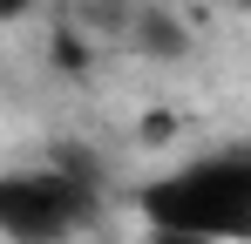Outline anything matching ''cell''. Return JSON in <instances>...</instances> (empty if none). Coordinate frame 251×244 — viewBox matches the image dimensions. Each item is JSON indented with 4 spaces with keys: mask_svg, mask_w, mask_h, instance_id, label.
Returning <instances> with one entry per match:
<instances>
[{
    "mask_svg": "<svg viewBox=\"0 0 251 244\" xmlns=\"http://www.w3.org/2000/svg\"><path fill=\"white\" fill-rule=\"evenodd\" d=\"M95 217H102L95 163L0 170V244H75Z\"/></svg>",
    "mask_w": 251,
    "mask_h": 244,
    "instance_id": "2",
    "label": "cell"
},
{
    "mask_svg": "<svg viewBox=\"0 0 251 244\" xmlns=\"http://www.w3.org/2000/svg\"><path fill=\"white\" fill-rule=\"evenodd\" d=\"M143 231L156 238H190V244H245L251 238V149H197L176 170L150 176L129 190Z\"/></svg>",
    "mask_w": 251,
    "mask_h": 244,
    "instance_id": "1",
    "label": "cell"
},
{
    "mask_svg": "<svg viewBox=\"0 0 251 244\" xmlns=\"http://www.w3.org/2000/svg\"><path fill=\"white\" fill-rule=\"evenodd\" d=\"M41 0H0V27H14V21H27Z\"/></svg>",
    "mask_w": 251,
    "mask_h": 244,
    "instance_id": "4",
    "label": "cell"
},
{
    "mask_svg": "<svg viewBox=\"0 0 251 244\" xmlns=\"http://www.w3.org/2000/svg\"><path fill=\"white\" fill-rule=\"evenodd\" d=\"M150 244H190V238H156V231H150Z\"/></svg>",
    "mask_w": 251,
    "mask_h": 244,
    "instance_id": "5",
    "label": "cell"
},
{
    "mask_svg": "<svg viewBox=\"0 0 251 244\" xmlns=\"http://www.w3.org/2000/svg\"><path fill=\"white\" fill-rule=\"evenodd\" d=\"M136 7H143V0H82L75 14H82V27H95V34H123Z\"/></svg>",
    "mask_w": 251,
    "mask_h": 244,
    "instance_id": "3",
    "label": "cell"
}]
</instances>
